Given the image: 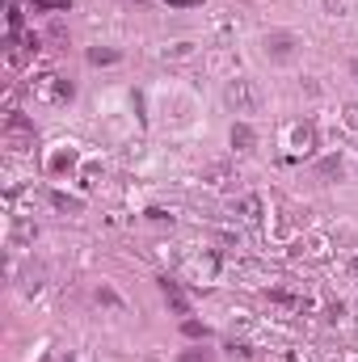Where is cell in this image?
<instances>
[{
  "mask_svg": "<svg viewBox=\"0 0 358 362\" xmlns=\"http://www.w3.org/2000/svg\"><path fill=\"white\" fill-rule=\"evenodd\" d=\"M224 101H228V110H236V114H258V110L266 105V93H262V85H258L253 76H232V81L224 85Z\"/></svg>",
  "mask_w": 358,
  "mask_h": 362,
  "instance_id": "obj_1",
  "label": "cell"
},
{
  "mask_svg": "<svg viewBox=\"0 0 358 362\" xmlns=\"http://www.w3.org/2000/svg\"><path fill=\"white\" fill-rule=\"evenodd\" d=\"M262 51H266V59H274V64H291L299 55V38L291 30H270L266 38H262Z\"/></svg>",
  "mask_w": 358,
  "mask_h": 362,
  "instance_id": "obj_2",
  "label": "cell"
},
{
  "mask_svg": "<svg viewBox=\"0 0 358 362\" xmlns=\"http://www.w3.org/2000/svg\"><path fill=\"white\" fill-rule=\"evenodd\" d=\"M4 144H8L13 152H25V148H34V122H30L25 114L8 110V118H4Z\"/></svg>",
  "mask_w": 358,
  "mask_h": 362,
  "instance_id": "obj_3",
  "label": "cell"
},
{
  "mask_svg": "<svg viewBox=\"0 0 358 362\" xmlns=\"http://www.w3.org/2000/svg\"><path fill=\"white\" fill-rule=\"evenodd\" d=\"M30 89H34L38 101H72V93H76L72 81H64V76H38Z\"/></svg>",
  "mask_w": 358,
  "mask_h": 362,
  "instance_id": "obj_4",
  "label": "cell"
},
{
  "mask_svg": "<svg viewBox=\"0 0 358 362\" xmlns=\"http://www.w3.org/2000/svg\"><path fill=\"white\" fill-rule=\"evenodd\" d=\"M262 211H266V206H262V198H258V194H245V198L236 202V219H241V223H249V228H258V223H262Z\"/></svg>",
  "mask_w": 358,
  "mask_h": 362,
  "instance_id": "obj_5",
  "label": "cell"
},
{
  "mask_svg": "<svg viewBox=\"0 0 358 362\" xmlns=\"http://www.w3.org/2000/svg\"><path fill=\"white\" fill-rule=\"evenodd\" d=\"M161 291H165V303H169L178 316H190V299H185V291H181L178 282H169V278H165V282H161Z\"/></svg>",
  "mask_w": 358,
  "mask_h": 362,
  "instance_id": "obj_6",
  "label": "cell"
},
{
  "mask_svg": "<svg viewBox=\"0 0 358 362\" xmlns=\"http://www.w3.org/2000/svg\"><path fill=\"white\" fill-rule=\"evenodd\" d=\"M253 144H258L253 127H249V122H236V127H232V148H236V152H253Z\"/></svg>",
  "mask_w": 358,
  "mask_h": 362,
  "instance_id": "obj_7",
  "label": "cell"
},
{
  "mask_svg": "<svg viewBox=\"0 0 358 362\" xmlns=\"http://www.w3.org/2000/svg\"><path fill=\"white\" fill-rule=\"evenodd\" d=\"M228 177H232V173H228V165H211V169L202 173V181H207V185H215V189H219V185H228Z\"/></svg>",
  "mask_w": 358,
  "mask_h": 362,
  "instance_id": "obj_8",
  "label": "cell"
},
{
  "mask_svg": "<svg viewBox=\"0 0 358 362\" xmlns=\"http://www.w3.org/2000/svg\"><path fill=\"white\" fill-rule=\"evenodd\" d=\"M89 64H118V51H114V47H93Z\"/></svg>",
  "mask_w": 358,
  "mask_h": 362,
  "instance_id": "obj_9",
  "label": "cell"
},
{
  "mask_svg": "<svg viewBox=\"0 0 358 362\" xmlns=\"http://www.w3.org/2000/svg\"><path fill=\"white\" fill-rule=\"evenodd\" d=\"M72 165H76V152H72V148L51 156V169H55V173H64V169H72Z\"/></svg>",
  "mask_w": 358,
  "mask_h": 362,
  "instance_id": "obj_10",
  "label": "cell"
},
{
  "mask_svg": "<svg viewBox=\"0 0 358 362\" xmlns=\"http://www.w3.org/2000/svg\"><path fill=\"white\" fill-rule=\"evenodd\" d=\"M4 13H8V34H17V30H21V8H17V0H8Z\"/></svg>",
  "mask_w": 358,
  "mask_h": 362,
  "instance_id": "obj_11",
  "label": "cell"
},
{
  "mask_svg": "<svg viewBox=\"0 0 358 362\" xmlns=\"http://www.w3.org/2000/svg\"><path fill=\"white\" fill-rule=\"evenodd\" d=\"M321 177H342V156H329V160H321Z\"/></svg>",
  "mask_w": 358,
  "mask_h": 362,
  "instance_id": "obj_12",
  "label": "cell"
},
{
  "mask_svg": "<svg viewBox=\"0 0 358 362\" xmlns=\"http://www.w3.org/2000/svg\"><path fill=\"white\" fill-rule=\"evenodd\" d=\"M194 55V42H173V51H165V59H190Z\"/></svg>",
  "mask_w": 358,
  "mask_h": 362,
  "instance_id": "obj_13",
  "label": "cell"
},
{
  "mask_svg": "<svg viewBox=\"0 0 358 362\" xmlns=\"http://www.w3.org/2000/svg\"><path fill=\"white\" fill-rule=\"evenodd\" d=\"M51 202H55L59 211H81V198H68V194H51Z\"/></svg>",
  "mask_w": 358,
  "mask_h": 362,
  "instance_id": "obj_14",
  "label": "cell"
},
{
  "mask_svg": "<svg viewBox=\"0 0 358 362\" xmlns=\"http://www.w3.org/2000/svg\"><path fill=\"white\" fill-rule=\"evenodd\" d=\"M38 232L30 228V223H13V245H21V240H34Z\"/></svg>",
  "mask_w": 358,
  "mask_h": 362,
  "instance_id": "obj_15",
  "label": "cell"
},
{
  "mask_svg": "<svg viewBox=\"0 0 358 362\" xmlns=\"http://www.w3.org/2000/svg\"><path fill=\"white\" fill-rule=\"evenodd\" d=\"M34 8H42V13H55V8H72V0H34Z\"/></svg>",
  "mask_w": 358,
  "mask_h": 362,
  "instance_id": "obj_16",
  "label": "cell"
},
{
  "mask_svg": "<svg viewBox=\"0 0 358 362\" xmlns=\"http://www.w3.org/2000/svg\"><path fill=\"white\" fill-rule=\"evenodd\" d=\"M178 362H211V350H185Z\"/></svg>",
  "mask_w": 358,
  "mask_h": 362,
  "instance_id": "obj_17",
  "label": "cell"
},
{
  "mask_svg": "<svg viewBox=\"0 0 358 362\" xmlns=\"http://www.w3.org/2000/svg\"><path fill=\"white\" fill-rule=\"evenodd\" d=\"M181 333H185V337H207V329H202L198 320H185V325H181Z\"/></svg>",
  "mask_w": 358,
  "mask_h": 362,
  "instance_id": "obj_18",
  "label": "cell"
},
{
  "mask_svg": "<svg viewBox=\"0 0 358 362\" xmlns=\"http://www.w3.org/2000/svg\"><path fill=\"white\" fill-rule=\"evenodd\" d=\"M148 219H152V223H173V215H165L161 206H152V211H148Z\"/></svg>",
  "mask_w": 358,
  "mask_h": 362,
  "instance_id": "obj_19",
  "label": "cell"
},
{
  "mask_svg": "<svg viewBox=\"0 0 358 362\" xmlns=\"http://www.w3.org/2000/svg\"><path fill=\"white\" fill-rule=\"evenodd\" d=\"M97 303H110V308H118V295H114V291H97Z\"/></svg>",
  "mask_w": 358,
  "mask_h": 362,
  "instance_id": "obj_20",
  "label": "cell"
},
{
  "mask_svg": "<svg viewBox=\"0 0 358 362\" xmlns=\"http://www.w3.org/2000/svg\"><path fill=\"white\" fill-rule=\"evenodd\" d=\"M165 4H169V8H198L202 0H165Z\"/></svg>",
  "mask_w": 358,
  "mask_h": 362,
  "instance_id": "obj_21",
  "label": "cell"
},
{
  "mask_svg": "<svg viewBox=\"0 0 358 362\" xmlns=\"http://www.w3.org/2000/svg\"><path fill=\"white\" fill-rule=\"evenodd\" d=\"M350 72H354V76H358V59H354V64H350Z\"/></svg>",
  "mask_w": 358,
  "mask_h": 362,
  "instance_id": "obj_22",
  "label": "cell"
},
{
  "mask_svg": "<svg viewBox=\"0 0 358 362\" xmlns=\"http://www.w3.org/2000/svg\"><path fill=\"white\" fill-rule=\"evenodd\" d=\"M354 274H358V257H354Z\"/></svg>",
  "mask_w": 358,
  "mask_h": 362,
  "instance_id": "obj_23",
  "label": "cell"
}]
</instances>
